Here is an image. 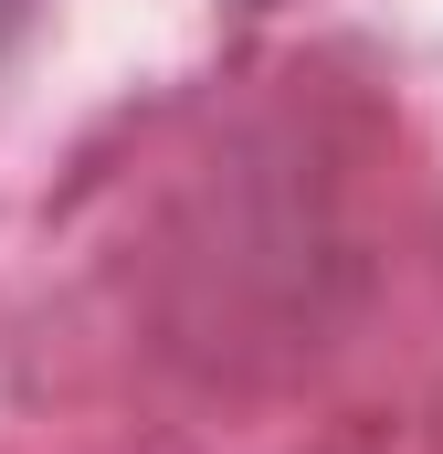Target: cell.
<instances>
[{
  "mask_svg": "<svg viewBox=\"0 0 443 454\" xmlns=\"http://www.w3.org/2000/svg\"><path fill=\"white\" fill-rule=\"evenodd\" d=\"M21 21H32V0H0V53L21 43Z\"/></svg>",
  "mask_w": 443,
  "mask_h": 454,
  "instance_id": "6da1fadb",
  "label": "cell"
}]
</instances>
